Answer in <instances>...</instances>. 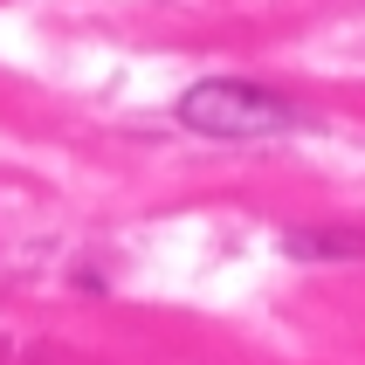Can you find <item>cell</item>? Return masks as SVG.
<instances>
[{
    "label": "cell",
    "instance_id": "obj_2",
    "mask_svg": "<svg viewBox=\"0 0 365 365\" xmlns=\"http://www.w3.org/2000/svg\"><path fill=\"white\" fill-rule=\"evenodd\" d=\"M276 248L297 255V262H365V227L359 221H310V227H283Z\"/></svg>",
    "mask_w": 365,
    "mask_h": 365
},
{
    "label": "cell",
    "instance_id": "obj_1",
    "mask_svg": "<svg viewBox=\"0 0 365 365\" xmlns=\"http://www.w3.org/2000/svg\"><path fill=\"white\" fill-rule=\"evenodd\" d=\"M180 124L200 131V138L242 145V138H276V131H289V124H297V103L262 90V83H248V76H207V83H193L180 97Z\"/></svg>",
    "mask_w": 365,
    "mask_h": 365
}]
</instances>
